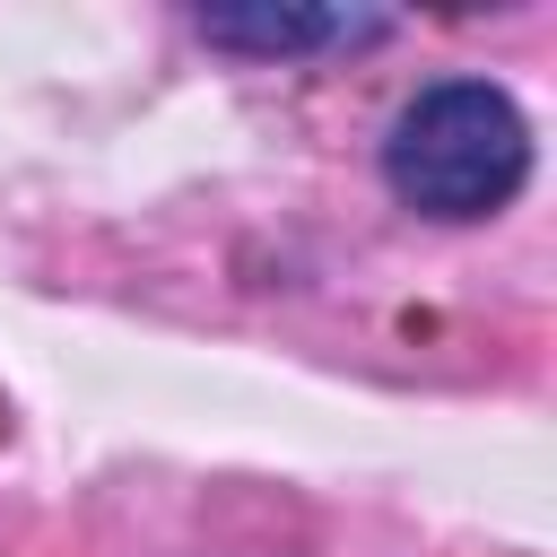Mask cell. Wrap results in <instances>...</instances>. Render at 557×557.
Instances as JSON below:
<instances>
[{"mask_svg":"<svg viewBox=\"0 0 557 557\" xmlns=\"http://www.w3.org/2000/svg\"><path fill=\"white\" fill-rule=\"evenodd\" d=\"M383 174L409 209L426 218H487L522 191L531 174V131L505 87L487 78H435L400 104L383 139Z\"/></svg>","mask_w":557,"mask_h":557,"instance_id":"1","label":"cell"},{"mask_svg":"<svg viewBox=\"0 0 557 557\" xmlns=\"http://www.w3.org/2000/svg\"><path fill=\"white\" fill-rule=\"evenodd\" d=\"M200 35L287 61V52H313V44H357V35H374V17H348V9H209Z\"/></svg>","mask_w":557,"mask_h":557,"instance_id":"2","label":"cell"}]
</instances>
